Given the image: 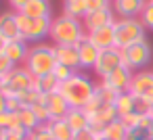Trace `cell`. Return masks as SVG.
I'll use <instances>...</instances> for the list:
<instances>
[{
	"instance_id": "31",
	"label": "cell",
	"mask_w": 153,
	"mask_h": 140,
	"mask_svg": "<svg viewBox=\"0 0 153 140\" xmlns=\"http://www.w3.org/2000/svg\"><path fill=\"white\" fill-rule=\"evenodd\" d=\"M30 140H55V136H53L48 123H42L40 127H36V130L30 134Z\"/></svg>"
},
{
	"instance_id": "37",
	"label": "cell",
	"mask_w": 153,
	"mask_h": 140,
	"mask_svg": "<svg viewBox=\"0 0 153 140\" xmlns=\"http://www.w3.org/2000/svg\"><path fill=\"white\" fill-rule=\"evenodd\" d=\"M86 7H88V13H90V11H99V9L113 7V2H111V0H86Z\"/></svg>"
},
{
	"instance_id": "18",
	"label": "cell",
	"mask_w": 153,
	"mask_h": 140,
	"mask_svg": "<svg viewBox=\"0 0 153 140\" xmlns=\"http://www.w3.org/2000/svg\"><path fill=\"white\" fill-rule=\"evenodd\" d=\"M153 90V71L151 69H143V71H134L132 75V84H130V92L134 96H145Z\"/></svg>"
},
{
	"instance_id": "21",
	"label": "cell",
	"mask_w": 153,
	"mask_h": 140,
	"mask_svg": "<svg viewBox=\"0 0 153 140\" xmlns=\"http://www.w3.org/2000/svg\"><path fill=\"white\" fill-rule=\"evenodd\" d=\"M34 88H36L42 96H46V94L59 92L61 82L55 77V73H46V75H40V77H36V80H34Z\"/></svg>"
},
{
	"instance_id": "44",
	"label": "cell",
	"mask_w": 153,
	"mask_h": 140,
	"mask_svg": "<svg viewBox=\"0 0 153 140\" xmlns=\"http://www.w3.org/2000/svg\"><path fill=\"white\" fill-rule=\"evenodd\" d=\"M0 92H4V77L0 75Z\"/></svg>"
},
{
	"instance_id": "19",
	"label": "cell",
	"mask_w": 153,
	"mask_h": 140,
	"mask_svg": "<svg viewBox=\"0 0 153 140\" xmlns=\"http://www.w3.org/2000/svg\"><path fill=\"white\" fill-rule=\"evenodd\" d=\"M86 36L90 38V42H92L99 50H107V48H113V46H115V32H113V25L101 27V29H94V32H88Z\"/></svg>"
},
{
	"instance_id": "48",
	"label": "cell",
	"mask_w": 153,
	"mask_h": 140,
	"mask_svg": "<svg viewBox=\"0 0 153 140\" xmlns=\"http://www.w3.org/2000/svg\"><path fill=\"white\" fill-rule=\"evenodd\" d=\"M151 117H153V113H151Z\"/></svg>"
},
{
	"instance_id": "40",
	"label": "cell",
	"mask_w": 153,
	"mask_h": 140,
	"mask_svg": "<svg viewBox=\"0 0 153 140\" xmlns=\"http://www.w3.org/2000/svg\"><path fill=\"white\" fill-rule=\"evenodd\" d=\"M9 111V94L7 92H0V113Z\"/></svg>"
},
{
	"instance_id": "13",
	"label": "cell",
	"mask_w": 153,
	"mask_h": 140,
	"mask_svg": "<svg viewBox=\"0 0 153 140\" xmlns=\"http://www.w3.org/2000/svg\"><path fill=\"white\" fill-rule=\"evenodd\" d=\"M44 107H46V111H48V115H51V121H55V119H65V115L69 113V105H67V100L63 98V94L61 92H53V94H46L44 98Z\"/></svg>"
},
{
	"instance_id": "35",
	"label": "cell",
	"mask_w": 153,
	"mask_h": 140,
	"mask_svg": "<svg viewBox=\"0 0 153 140\" xmlns=\"http://www.w3.org/2000/svg\"><path fill=\"white\" fill-rule=\"evenodd\" d=\"M4 140H30V132L23 130V127H17V130H9L7 132V138Z\"/></svg>"
},
{
	"instance_id": "29",
	"label": "cell",
	"mask_w": 153,
	"mask_h": 140,
	"mask_svg": "<svg viewBox=\"0 0 153 140\" xmlns=\"http://www.w3.org/2000/svg\"><path fill=\"white\" fill-rule=\"evenodd\" d=\"M0 127H4L7 132H9V130H17V127H21L19 115H17L15 111H4V113H0Z\"/></svg>"
},
{
	"instance_id": "39",
	"label": "cell",
	"mask_w": 153,
	"mask_h": 140,
	"mask_svg": "<svg viewBox=\"0 0 153 140\" xmlns=\"http://www.w3.org/2000/svg\"><path fill=\"white\" fill-rule=\"evenodd\" d=\"M30 2V0H9V7H11V11H15V13H21L23 11V7Z\"/></svg>"
},
{
	"instance_id": "9",
	"label": "cell",
	"mask_w": 153,
	"mask_h": 140,
	"mask_svg": "<svg viewBox=\"0 0 153 140\" xmlns=\"http://www.w3.org/2000/svg\"><path fill=\"white\" fill-rule=\"evenodd\" d=\"M124 65V61H122V50L120 48H107V50H101V55H99V61H97V65H94V73H97V77L99 80H103V77H107L109 73H113L117 67H122Z\"/></svg>"
},
{
	"instance_id": "30",
	"label": "cell",
	"mask_w": 153,
	"mask_h": 140,
	"mask_svg": "<svg viewBox=\"0 0 153 140\" xmlns=\"http://www.w3.org/2000/svg\"><path fill=\"white\" fill-rule=\"evenodd\" d=\"M15 98H17L19 102H21V107H30V109H32V107H34V105H38V102H40V100H42L44 96H42V94H40V92H38L36 88H32V90L23 92L21 96H15Z\"/></svg>"
},
{
	"instance_id": "15",
	"label": "cell",
	"mask_w": 153,
	"mask_h": 140,
	"mask_svg": "<svg viewBox=\"0 0 153 140\" xmlns=\"http://www.w3.org/2000/svg\"><path fill=\"white\" fill-rule=\"evenodd\" d=\"M0 34L9 42L21 38V34H19V13H15V11L0 13Z\"/></svg>"
},
{
	"instance_id": "49",
	"label": "cell",
	"mask_w": 153,
	"mask_h": 140,
	"mask_svg": "<svg viewBox=\"0 0 153 140\" xmlns=\"http://www.w3.org/2000/svg\"><path fill=\"white\" fill-rule=\"evenodd\" d=\"M111 2H113V0H111Z\"/></svg>"
},
{
	"instance_id": "20",
	"label": "cell",
	"mask_w": 153,
	"mask_h": 140,
	"mask_svg": "<svg viewBox=\"0 0 153 140\" xmlns=\"http://www.w3.org/2000/svg\"><path fill=\"white\" fill-rule=\"evenodd\" d=\"M21 13L27 15V17H51L53 7H51V0H30Z\"/></svg>"
},
{
	"instance_id": "33",
	"label": "cell",
	"mask_w": 153,
	"mask_h": 140,
	"mask_svg": "<svg viewBox=\"0 0 153 140\" xmlns=\"http://www.w3.org/2000/svg\"><path fill=\"white\" fill-rule=\"evenodd\" d=\"M53 73H55V77L63 84V82H67L69 77H74L78 71H74V69H69V67H65V65H59V63H57V67H55V71H53Z\"/></svg>"
},
{
	"instance_id": "22",
	"label": "cell",
	"mask_w": 153,
	"mask_h": 140,
	"mask_svg": "<svg viewBox=\"0 0 153 140\" xmlns=\"http://www.w3.org/2000/svg\"><path fill=\"white\" fill-rule=\"evenodd\" d=\"M65 121L69 123V127L74 132H82V130L90 127V119L84 109H69V113L65 115Z\"/></svg>"
},
{
	"instance_id": "2",
	"label": "cell",
	"mask_w": 153,
	"mask_h": 140,
	"mask_svg": "<svg viewBox=\"0 0 153 140\" xmlns=\"http://www.w3.org/2000/svg\"><path fill=\"white\" fill-rule=\"evenodd\" d=\"M86 38V27L80 19H74L69 15H59L53 19V25H51V34H48V40L51 44L55 46H63V44H80L82 40Z\"/></svg>"
},
{
	"instance_id": "25",
	"label": "cell",
	"mask_w": 153,
	"mask_h": 140,
	"mask_svg": "<svg viewBox=\"0 0 153 140\" xmlns=\"http://www.w3.org/2000/svg\"><path fill=\"white\" fill-rule=\"evenodd\" d=\"M63 15H69V17L82 21L88 15L86 0H63Z\"/></svg>"
},
{
	"instance_id": "45",
	"label": "cell",
	"mask_w": 153,
	"mask_h": 140,
	"mask_svg": "<svg viewBox=\"0 0 153 140\" xmlns=\"http://www.w3.org/2000/svg\"><path fill=\"white\" fill-rule=\"evenodd\" d=\"M99 140H107V138H105V136H99Z\"/></svg>"
},
{
	"instance_id": "38",
	"label": "cell",
	"mask_w": 153,
	"mask_h": 140,
	"mask_svg": "<svg viewBox=\"0 0 153 140\" xmlns=\"http://www.w3.org/2000/svg\"><path fill=\"white\" fill-rule=\"evenodd\" d=\"M99 136H101V134H97L94 130L86 127V130H82V132H76L74 140H99Z\"/></svg>"
},
{
	"instance_id": "27",
	"label": "cell",
	"mask_w": 153,
	"mask_h": 140,
	"mask_svg": "<svg viewBox=\"0 0 153 140\" xmlns=\"http://www.w3.org/2000/svg\"><path fill=\"white\" fill-rule=\"evenodd\" d=\"M101 136H105L107 140H128V127H126V123L122 119H115L113 123H109L103 130Z\"/></svg>"
},
{
	"instance_id": "26",
	"label": "cell",
	"mask_w": 153,
	"mask_h": 140,
	"mask_svg": "<svg viewBox=\"0 0 153 140\" xmlns=\"http://www.w3.org/2000/svg\"><path fill=\"white\" fill-rule=\"evenodd\" d=\"M48 127L55 136V140H74L76 132L69 127V123L65 119H55V121H48Z\"/></svg>"
},
{
	"instance_id": "47",
	"label": "cell",
	"mask_w": 153,
	"mask_h": 140,
	"mask_svg": "<svg viewBox=\"0 0 153 140\" xmlns=\"http://www.w3.org/2000/svg\"><path fill=\"white\" fill-rule=\"evenodd\" d=\"M149 2H151V4H153V0H149Z\"/></svg>"
},
{
	"instance_id": "32",
	"label": "cell",
	"mask_w": 153,
	"mask_h": 140,
	"mask_svg": "<svg viewBox=\"0 0 153 140\" xmlns=\"http://www.w3.org/2000/svg\"><path fill=\"white\" fill-rule=\"evenodd\" d=\"M140 23L147 27V32H153V4L151 2H147V7L143 9V13H140Z\"/></svg>"
},
{
	"instance_id": "14",
	"label": "cell",
	"mask_w": 153,
	"mask_h": 140,
	"mask_svg": "<svg viewBox=\"0 0 153 140\" xmlns=\"http://www.w3.org/2000/svg\"><path fill=\"white\" fill-rule=\"evenodd\" d=\"M55 55H57V63H59V65H65V67H69V69H74V71H82L78 46H71V44L55 46Z\"/></svg>"
},
{
	"instance_id": "43",
	"label": "cell",
	"mask_w": 153,
	"mask_h": 140,
	"mask_svg": "<svg viewBox=\"0 0 153 140\" xmlns=\"http://www.w3.org/2000/svg\"><path fill=\"white\" fill-rule=\"evenodd\" d=\"M7 138V130L4 127H0V140H4Z\"/></svg>"
},
{
	"instance_id": "50",
	"label": "cell",
	"mask_w": 153,
	"mask_h": 140,
	"mask_svg": "<svg viewBox=\"0 0 153 140\" xmlns=\"http://www.w3.org/2000/svg\"><path fill=\"white\" fill-rule=\"evenodd\" d=\"M151 140H153V138H151Z\"/></svg>"
},
{
	"instance_id": "10",
	"label": "cell",
	"mask_w": 153,
	"mask_h": 140,
	"mask_svg": "<svg viewBox=\"0 0 153 140\" xmlns=\"http://www.w3.org/2000/svg\"><path fill=\"white\" fill-rule=\"evenodd\" d=\"M117 21V15L113 11V7H107V9H99V11H90L82 23L86 27V34L88 32H94V29H101V27H109Z\"/></svg>"
},
{
	"instance_id": "8",
	"label": "cell",
	"mask_w": 153,
	"mask_h": 140,
	"mask_svg": "<svg viewBox=\"0 0 153 140\" xmlns=\"http://www.w3.org/2000/svg\"><path fill=\"white\" fill-rule=\"evenodd\" d=\"M34 80L36 77L23 65H19L9 75H4V92L9 96H21L23 92H27V90L34 88Z\"/></svg>"
},
{
	"instance_id": "46",
	"label": "cell",
	"mask_w": 153,
	"mask_h": 140,
	"mask_svg": "<svg viewBox=\"0 0 153 140\" xmlns=\"http://www.w3.org/2000/svg\"><path fill=\"white\" fill-rule=\"evenodd\" d=\"M151 138H153V125H151Z\"/></svg>"
},
{
	"instance_id": "4",
	"label": "cell",
	"mask_w": 153,
	"mask_h": 140,
	"mask_svg": "<svg viewBox=\"0 0 153 140\" xmlns=\"http://www.w3.org/2000/svg\"><path fill=\"white\" fill-rule=\"evenodd\" d=\"M51 25H53L51 17H27L19 13V34L21 40H25L27 44L44 42V38H48L51 34Z\"/></svg>"
},
{
	"instance_id": "36",
	"label": "cell",
	"mask_w": 153,
	"mask_h": 140,
	"mask_svg": "<svg viewBox=\"0 0 153 140\" xmlns=\"http://www.w3.org/2000/svg\"><path fill=\"white\" fill-rule=\"evenodd\" d=\"M13 69H15V65L11 63V59H9L4 52H0V75L4 77V75H9Z\"/></svg>"
},
{
	"instance_id": "6",
	"label": "cell",
	"mask_w": 153,
	"mask_h": 140,
	"mask_svg": "<svg viewBox=\"0 0 153 140\" xmlns=\"http://www.w3.org/2000/svg\"><path fill=\"white\" fill-rule=\"evenodd\" d=\"M84 111H86V115L90 119V130H94L97 134H103V130L109 123H113L115 119H120L117 117V111H115V105L103 102L97 96H92V100L84 107Z\"/></svg>"
},
{
	"instance_id": "34",
	"label": "cell",
	"mask_w": 153,
	"mask_h": 140,
	"mask_svg": "<svg viewBox=\"0 0 153 140\" xmlns=\"http://www.w3.org/2000/svg\"><path fill=\"white\" fill-rule=\"evenodd\" d=\"M32 111L36 113V117L40 119V123H48V121H51V115H48V111H46V107H44V100H40L38 105H34Z\"/></svg>"
},
{
	"instance_id": "7",
	"label": "cell",
	"mask_w": 153,
	"mask_h": 140,
	"mask_svg": "<svg viewBox=\"0 0 153 140\" xmlns=\"http://www.w3.org/2000/svg\"><path fill=\"white\" fill-rule=\"evenodd\" d=\"M151 59H153V48H151L149 40H140V42H136L132 46L122 48V61L132 71L147 69V65L151 63Z\"/></svg>"
},
{
	"instance_id": "17",
	"label": "cell",
	"mask_w": 153,
	"mask_h": 140,
	"mask_svg": "<svg viewBox=\"0 0 153 140\" xmlns=\"http://www.w3.org/2000/svg\"><path fill=\"white\" fill-rule=\"evenodd\" d=\"M30 48H32V44H27L25 40H11V42H7V48H4V55L11 59V63L15 65V67H19V65H23L25 63V59H27V55H30Z\"/></svg>"
},
{
	"instance_id": "42",
	"label": "cell",
	"mask_w": 153,
	"mask_h": 140,
	"mask_svg": "<svg viewBox=\"0 0 153 140\" xmlns=\"http://www.w3.org/2000/svg\"><path fill=\"white\" fill-rule=\"evenodd\" d=\"M143 98H145V100H147V102H149V105H151V107H153V90H151V92H149V94H145V96H143Z\"/></svg>"
},
{
	"instance_id": "1",
	"label": "cell",
	"mask_w": 153,
	"mask_h": 140,
	"mask_svg": "<svg viewBox=\"0 0 153 140\" xmlns=\"http://www.w3.org/2000/svg\"><path fill=\"white\" fill-rule=\"evenodd\" d=\"M59 92L63 94V98L67 100V105L71 109H84L92 100V96L97 92V84L86 73L78 71L74 77H69L67 82L61 84Z\"/></svg>"
},
{
	"instance_id": "28",
	"label": "cell",
	"mask_w": 153,
	"mask_h": 140,
	"mask_svg": "<svg viewBox=\"0 0 153 140\" xmlns=\"http://www.w3.org/2000/svg\"><path fill=\"white\" fill-rule=\"evenodd\" d=\"M17 115H19L21 127H23V130H27L30 134H32L36 127H40V125H42V123H40V119L36 117V113H34L30 107H23L21 111H17Z\"/></svg>"
},
{
	"instance_id": "23",
	"label": "cell",
	"mask_w": 153,
	"mask_h": 140,
	"mask_svg": "<svg viewBox=\"0 0 153 140\" xmlns=\"http://www.w3.org/2000/svg\"><path fill=\"white\" fill-rule=\"evenodd\" d=\"M151 125H153V117H140L138 125L128 130V140H151Z\"/></svg>"
},
{
	"instance_id": "24",
	"label": "cell",
	"mask_w": 153,
	"mask_h": 140,
	"mask_svg": "<svg viewBox=\"0 0 153 140\" xmlns=\"http://www.w3.org/2000/svg\"><path fill=\"white\" fill-rule=\"evenodd\" d=\"M134 102H136V96L132 92H122L117 94L115 98V111H117V117H126V115H132L134 113Z\"/></svg>"
},
{
	"instance_id": "5",
	"label": "cell",
	"mask_w": 153,
	"mask_h": 140,
	"mask_svg": "<svg viewBox=\"0 0 153 140\" xmlns=\"http://www.w3.org/2000/svg\"><path fill=\"white\" fill-rule=\"evenodd\" d=\"M115 32V48L132 46L140 40H147V27L140 23V19H117L113 23Z\"/></svg>"
},
{
	"instance_id": "11",
	"label": "cell",
	"mask_w": 153,
	"mask_h": 140,
	"mask_svg": "<svg viewBox=\"0 0 153 140\" xmlns=\"http://www.w3.org/2000/svg\"><path fill=\"white\" fill-rule=\"evenodd\" d=\"M132 75H134V71L128 69L126 65H122V67H117L113 73H109L107 77H103V80H99V82H103V84H105L107 88H111L113 92L122 94V92H130Z\"/></svg>"
},
{
	"instance_id": "12",
	"label": "cell",
	"mask_w": 153,
	"mask_h": 140,
	"mask_svg": "<svg viewBox=\"0 0 153 140\" xmlns=\"http://www.w3.org/2000/svg\"><path fill=\"white\" fill-rule=\"evenodd\" d=\"M149 0H113V11L117 19H138Z\"/></svg>"
},
{
	"instance_id": "16",
	"label": "cell",
	"mask_w": 153,
	"mask_h": 140,
	"mask_svg": "<svg viewBox=\"0 0 153 140\" xmlns=\"http://www.w3.org/2000/svg\"><path fill=\"white\" fill-rule=\"evenodd\" d=\"M78 46V52H80V63H82V71H88V69H94V65H97V61H99V55H101V50L90 42V38L86 36L80 44H76Z\"/></svg>"
},
{
	"instance_id": "41",
	"label": "cell",
	"mask_w": 153,
	"mask_h": 140,
	"mask_svg": "<svg viewBox=\"0 0 153 140\" xmlns=\"http://www.w3.org/2000/svg\"><path fill=\"white\" fill-rule=\"evenodd\" d=\"M7 42H9V40H7L2 34H0V52H4V48H7Z\"/></svg>"
},
{
	"instance_id": "3",
	"label": "cell",
	"mask_w": 153,
	"mask_h": 140,
	"mask_svg": "<svg viewBox=\"0 0 153 140\" xmlns=\"http://www.w3.org/2000/svg\"><path fill=\"white\" fill-rule=\"evenodd\" d=\"M23 67H25L34 77H40V75L53 73V71H55V67H57L55 44H48V42L32 44L30 55H27V59H25Z\"/></svg>"
}]
</instances>
